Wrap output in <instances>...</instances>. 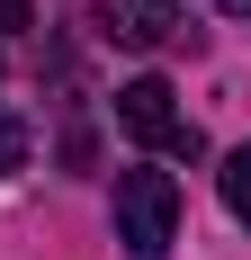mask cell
<instances>
[{"label":"cell","instance_id":"6da1fadb","mask_svg":"<svg viewBox=\"0 0 251 260\" xmlns=\"http://www.w3.org/2000/svg\"><path fill=\"white\" fill-rule=\"evenodd\" d=\"M117 242L135 260H162L179 242V188H171V171H117Z\"/></svg>","mask_w":251,"mask_h":260},{"label":"cell","instance_id":"7a4b0ae2","mask_svg":"<svg viewBox=\"0 0 251 260\" xmlns=\"http://www.w3.org/2000/svg\"><path fill=\"white\" fill-rule=\"evenodd\" d=\"M117 126L144 144V153H179V161H198V126H189V108H179V90L162 72H144V81H125L117 90Z\"/></svg>","mask_w":251,"mask_h":260},{"label":"cell","instance_id":"3957f363","mask_svg":"<svg viewBox=\"0 0 251 260\" xmlns=\"http://www.w3.org/2000/svg\"><path fill=\"white\" fill-rule=\"evenodd\" d=\"M99 36L125 54H162L179 36V0H99Z\"/></svg>","mask_w":251,"mask_h":260},{"label":"cell","instance_id":"277c9868","mask_svg":"<svg viewBox=\"0 0 251 260\" xmlns=\"http://www.w3.org/2000/svg\"><path fill=\"white\" fill-rule=\"evenodd\" d=\"M215 180H225V207H233V224H242V234H251V144H233V153H225V171H215Z\"/></svg>","mask_w":251,"mask_h":260},{"label":"cell","instance_id":"5b68a950","mask_svg":"<svg viewBox=\"0 0 251 260\" xmlns=\"http://www.w3.org/2000/svg\"><path fill=\"white\" fill-rule=\"evenodd\" d=\"M27 153H36L27 117H9V108H0V180H9V171H27Z\"/></svg>","mask_w":251,"mask_h":260},{"label":"cell","instance_id":"8992f818","mask_svg":"<svg viewBox=\"0 0 251 260\" xmlns=\"http://www.w3.org/2000/svg\"><path fill=\"white\" fill-rule=\"evenodd\" d=\"M36 27V0H0V36H27Z\"/></svg>","mask_w":251,"mask_h":260},{"label":"cell","instance_id":"52a82bcc","mask_svg":"<svg viewBox=\"0 0 251 260\" xmlns=\"http://www.w3.org/2000/svg\"><path fill=\"white\" fill-rule=\"evenodd\" d=\"M215 9H233V18H251V0H215Z\"/></svg>","mask_w":251,"mask_h":260}]
</instances>
